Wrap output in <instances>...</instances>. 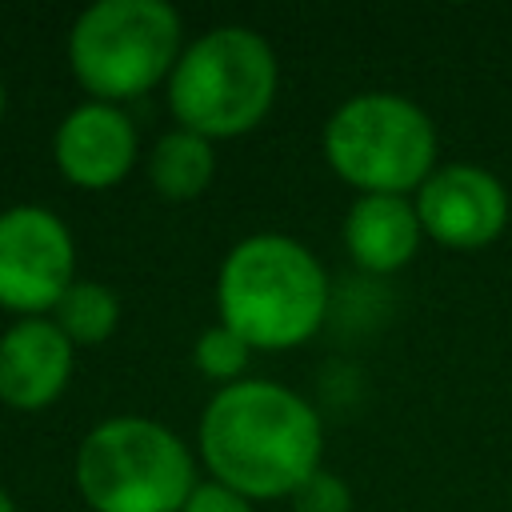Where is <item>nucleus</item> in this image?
Wrapping results in <instances>:
<instances>
[{
	"label": "nucleus",
	"mask_w": 512,
	"mask_h": 512,
	"mask_svg": "<svg viewBox=\"0 0 512 512\" xmlns=\"http://www.w3.org/2000/svg\"><path fill=\"white\" fill-rule=\"evenodd\" d=\"M196 444L216 484L244 500H276L320 472L324 428L300 392L272 380H236L204 404Z\"/></svg>",
	"instance_id": "f257e3e1"
},
{
	"label": "nucleus",
	"mask_w": 512,
	"mask_h": 512,
	"mask_svg": "<svg viewBox=\"0 0 512 512\" xmlns=\"http://www.w3.org/2000/svg\"><path fill=\"white\" fill-rule=\"evenodd\" d=\"M328 272L292 236L256 232L244 236L220 264L216 304L248 348L284 352L312 340L328 316Z\"/></svg>",
	"instance_id": "f03ea898"
},
{
	"label": "nucleus",
	"mask_w": 512,
	"mask_h": 512,
	"mask_svg": "<svg viewBox=\"0 0 512 512\" xmlns=\"http://www.w3.org/2000/svg\"><path fill=\"white\" fill-rule=\"evenodd\" d=\"M276 84L280 64L272 44L244 24H220L180 52L168 76V108L180 128L228 140L268 116Z\"/></svg>",
	"instance_id": "7ed1b4c3"
},
{
	"label": "nucleus",
	"mask_w": 512,
	"mask_h": 512,
	"mask_svg": "<svg viewBox=\"0 0 512 512\" xmlns=\"http://www.w3.org/2000/svg\"><path fill=\"white\" fill-rule=\"evenodd\" d=\"M196 484L188 444L148 416H108L76 448V492L92 512H180Z\"/></svg>",
	"instance_id": "20e7f679"
},
{
	"label": "nucleus",
	"mask_w": 512,
	"mask_h": 512,
	"mask_svg": "<svg viewBox=\"0 0 512 512\" xmlns=\"http://www.w3.org/2000/svg\"><path fill=\"white\" fill-rule=\"evenodd\" d=\"M180 16L164 0H96L68 32V68L92 100L152 92L180 60Z\"/></svg>",
	"instance_id": "39448f33"
},
{
	"label": "nucleus",
	"mask_w": 512,
	"mask_h": 512,
	"mask_svg": "<svg viewBox=\"0 0 512 512\" xmlns=\"http://www.w3.org/2000/svg\"><path fill=\"white\" fill-rule=\"evenodd\" d=\"M328 168L364 192L404 196L436 172V128L420 104L396 92L348 96L324 124Z\"/></svg>",
	"instance_id": "423d86ee"
},
{
	"label": "nucleus",
	"mask_w": 512,
	"mask_h": 512,
	"mask_svg": "<svg viewBox=\"0 0 512 512\" xmlns=\"http://www.w3.org/2000/svg\"><path fill=\"white\" fill-rule=\"evenodd\" d=\"M76 284V244L68 224L40 208L16 204L0 212V308L44 316Z\"/></svg>",
	"instance_id": "0eeeda50"
},
{
	"label": "nucleus",
	"mask_w": 512,
	"mask_h": 512,
	"mask_svg": "<svg viewBox=\"0 0 512 512\" xmlns=\"http://www.w3.org/2000/svg\"><path fill=\"white\" fill-rule=\"evenodd\" d=\"M412 204L424 236L460 252L492 244L508 224V192L480 164H440Z\"/></svg>",
	"instance_id": "6e6552de"
},
{
	"label": "nucleus",
	"mask_w": 512,
	"mask_h": 512,
	"mask_svg": "<svg viewBox=\"0 0 512 512\" xmlns=\"http://www.w3.org/2000/svg\"><path fill=\"white\" fill-rule=\"evenodd\" d=\"M136 124L120 104L84 100L76 104L56 136H52V160L60 176L76 188L100 192L120 184L136 164Z\"/></svg>",
	"instance_id": "1a4fd4ad"
},
{
	"label": "nucleus",
	"mask_w": 512,
	"mask_h": 512,
	"mask_svg": "<svg viewBox=\"0 0 512 512\" xmlns=\"http://www.w3.org/2000/svg\"><path fill=\"white\" fill-rule=\"evenodd\" d=\"M76 344L48 320L24 316L0 332V400L16 412H36L60 400L72 380Z\"/></svg>",
	"instance_id": "9d476101"
},
{
	"label": "nucleus",
	"mask_w": 512,
	"mask_h": 512,
	"mask_svg": "<svg viewBox=\"0 0 512 512\" xmlns=\"http://www.w3.org/2000/svg\"><path fill=\"white\" fill-rule=\"evenodd\" d=\"M420 216L408 196H384L364 192L352 200L344 216V248L364 272H396L404 268L420 248Z\"/></svg>",
	"instance_id": "9b49d317"
},
{
	"label": "nucleus",
	"mask_w": 512,
	"mask_h": 512,
	"mask_svg": "<svg viewBox=\"0 0 512 512\" xmlns=\"http://www.w3.org/2000/svg\"><path fill=\"white\" fill-rule=\"evenodd\" d=\"M212 172H216L212 140L188 128L164 132L148 152V180L164 200H196L212 184Z\"/></svg>",
	"instance_id": "f8f14e48"
},
{
	"label": "nucleus",
	"mask_w": 512,
	"mask_h": 512,
	"mask_svg": "<svg viewBox=\"0 0 512 512\" xmlns=\"http://www.w3.org/2000/svg\"><path fill=\"white\" fill-rule=\"evenodd\" d=\"M52 324L80 348L84 344H104L120 324V300L108 284L76 276V284L52 308Z\"/></svg>",
	"instance_id": "ddd939ff"
},
{
	"label": "nucleus",
	"mask_w": 512,
	"mask_h": 512,
	"mask_svg": "<svg viewBox=\"0 0 512 512\" xmlns=\"http://www.w3.org/2000/svg\"><path fill=\"white\" fill-rule=\"evenodd\" d=\"M248 352H252V348H248L228 324H212V328H204V332L196 336L192 360H196L200 376L220 380V388H224V384H236V380H240V372H244V364H248Z\"/></svg>",
	"instance_id": "4468645a"
},
{
	"label": "nucleus",
	"mask_w": 512,
	"mask_h": 512,
	"mask_svg": "<svg viewBox=\"0 0 512 512\" xmlns=\"http://www.w3.org/2000/svg\"><path fill=\"white\" fill-rule=\"evenodd\" d=\"M296 512H352V488L336 476V472H312L292 496Z\"/></svg>",
	"instance_id": "2eb2a0df"
},
{
	"label": "nucleus",
	"mask_w": 512,
	"mask_h": 512,
	"mask_svg": "<svg viewBox=\"0 0 512 512\" xmlns=\"http://www.w3.org/2000/svg\"><path fill=\"white\" fill-rule=\"evenodd\" d=\"M180 512H252V504L240 492H232V488H224L216 480H200Z\"/></svg>",
	"instance_id": "dca6fc26"
},
{
	"label": "nucleus",
	"mask_w": 512,
	"mask_h": 512,
	"mask_svg": "<svg viewBox=\"0 0 512 512\" xmlns=\"http://www.w3.org/2000/svg\"><path fill=\"white\" fill-rule=\"evenodd\" d=\"M0 512H16V500H12L4 488H0Z\"/></svg>",
	"instance_id": "f3484780"
},
{
	"label": "nucleus",
	"mask_w": 512,
	"mask_h": 512,
	"mask_svg": "<svg viewBox=\"0 0 512 512\" xmlns=\"http://www.w3.org/2000/svg\"><path fill=\"white\" fill-rule=\"evenodd\" d=\"M0 116H4V80H0Z\"/></svg>",
	"instance_id": "a211bd4d"
}]
</instances>
